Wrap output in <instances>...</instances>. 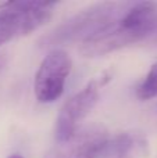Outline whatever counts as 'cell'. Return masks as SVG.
<instances>
[{"instance_id":"5","label":"cell","mask_w":157,"mask_h":158,"mask_svg":"<svg viewBox=\"0 0 157 158\" xmlns=\"http://www.w3.org/2000/svg\"><path fill=\"white\" fill-rule=\"evenodd\" d=\"M103 85V81L93 79L64 103L56 119V142H66L81 128L79 123L88 117L99 101V89Z\"/></svg>"},{"instance_id":"8","label":"cell","mask_w":157,"mask_h":158,"mask_svg":"<svg viewBox=\"0 0 157 158\" xmlns=\"http://www.w3.org/2000/svg\"><path fill=\"white\" fill-rule=\"evenodd\" d=\"M157 96V63L152 65L146 78L138 89V97L141 100H149Z\"/></svg>"},{"instance_id":"6","label":"cell","mask_w":157,"mask_h":158,"mask_svg":"<svg viewBox=\"0 0 157 158\" xmlns=\"http://www.w3.org/2000/svg\"><path fill=\"white\" fill-rule=\"evenodd\" d=\"M108 142V132L103 125L92 123L79 128L68 140L56 143L43 158H97Z\"/></svg>"},{"instance_id":"1","label":"cell","mask_w":157,"mask_h":158,"mask_svg":"<svg viewBox=\"0 0 157 158\" xmlns=\"http://www.w3.org/2000/svg\"><path fill=\"white\" fill-rule=\"evenodd\" d=\"M157 28V3H129L114 21L79 44V53L86 58L107 56L138 43Z\"/></svg>"},{"instance_id":"9","label":"cell","mask_w":157,"mask_h":158,"mask_svg":"<svg viewBox=\"0 0 157 158\" xmlns=\"http://www.w3.org/2000/svg\"><path fill=\"white\" fill-rule=\"evenodd\" d=\"M6 65H7V57H6V54H0V74L6 68Z\"/></svg>"},{"instance_id":"10","label":"cell","mask_w":157,"mask_h":158,"mask_svg":"<svg viewBox=\"0 0 157 158\" xmlns=\"http://www.w3.org/2000/svg\"><path fill=\"white\" fill-rule=\"evenodd\" d=\"M8 158H24L22 156H19V154H13V156H10Z\"/></svg>"},{"instance_id":"4","label":"cell","mask_w":157,"mask_h":158,"mask_svg":"<svg viewBox=\"0 0 157 158\" xmlns=\"http://www.w3.org/2000/svg\"><path fill=\"white\" fill-rule=\"evenodd\" d=\"M71 65V57L63 49H54L47 53L33 81V92L40 103H53L63 94Z\"/></svg>"},{"instance_id":"3","label":"cell","mask_w":157,"mask_h":158,"mask_svg":"<svg viewBox=\"0 0 157 158\" xmlns=\"http://www.w3.org/2000/svg\"><path fill=\"white\" fill-rule=\"evenodd\" d=\"M56 4L53 2H0V46L39 29L52 18Z\"/></svg>"},{"instance_id":"2","label":"cell","mask_w":157,"mask_h":158,"mask_svg":"<svg viewBox=\"0 0 157 158\" xmlns=\"http://www.w3.org/2000/svg\"><path fill=\"white\" fill-rule=\"evenodd\" d=\"M129 3L103 2L92 4L78 11L71 18L66 19L43 35L38 40L39 47L54 50L72 43H83L89 38L107 27L111 21L121 15Z\"/></svg>"},{"instance_id":"7","label":"cell","mask_w":157,"mask_h":158,"mask_svg":"<svg viewBox=\"0 0 157 158\" xmlns=\"http://www.w3.org/2000/svg\"><path fill=\"white\" fill-rule=\"evenodd\" d=\"M136 147V140L134 139L132 135L129 133H121L116 136L113 140L108 139L102 156L110 157V158H131V154Z\"/></svg>"}]
</instances>
